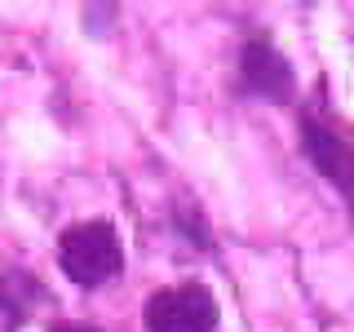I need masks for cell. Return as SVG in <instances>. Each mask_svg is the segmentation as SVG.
<instances>
[{
	"label": "cell",
	"mask_w": 354,
	"mask_h": 332,
	"mask_svg": "<svg viewBox=\"0 0 354 332\" xmlns=\"http://www.w3.org/2000/svg\"><path fill=\"white\" fill-rule=\"evenodd\" d=\"M301 147L310 155V164H315L341 195H354V147L341 133H332L324 120L306 116L301 120Z\"/></svg>",
	"instance_id": "obj_3"
},
{
	"label": "cell",
	"mask_w": 354,
	"mask_h": 332,
	"mask_svg": "<svg viewBox=\"0 0 354 332\" xmlns=\"http://www.w3.org/2000/svg\"><path fill=\"white\" fill-rule=\"evenodd\" d=\"M49 332H97V328H84V324H53Z\"/></svg>",
	"instance_id": "obj_6"
},
{
	"label": "cell",
	"mask_w": 354,
	"mask_h": 332,
	"mask_svg": "<svg viewBox=\"0 0 354 332\" xmlns=\"http://www.w3.org/2000/svg\"><path fill=\"white\" fill-rule=\"evenodd\" d=\"M147 328L151 332H213L217 328V302L204 284L160 288L147 302Z\"/></svg>",
	"instance_id": "obj_2"
},
{
	"label": "cell",
	"mask_w": 354,
	"mask_h": 332,
	"mask_svg": "<svg viewBox=\"0 0 354 332\" xmlns=\"http://www.w3.org/2000/svg\"><path fill=\"white\" fill-rule=\"evenodd\" d=\"M58 261L62 275L80 288H97L106 279H115L124 266V248L111 221H80V226L62 230L58 239Z\"/></svg>",
	"instance_id": "obj_1"
},
{
	"label": "cell",
	"mask_w": 354,
	"mask_h": 332,
	"mask_svg": "<svg viewBox=\"0 0 354 332\" xmlns=\"http://www.w3.org/2000/svg\"><path fill=\"white\" fill-rule=\"evenodd\" d=\"M31 297H40V284L36 279H27L22 270H5V275H0V310H5L9 319L27 315Z\"/></svg>",
	"instance_id": "obj_5"
},
{
	"label": "cell",
	"mask_w": 354,
	"mask_h": 332,
	"mask_svg": "<svg viewBox=\"0 0 354 332\" xmlns=\"http://www.w3.org/2000/svg\"><path fill=\"white\" fill-rule=\"evenodd\" d=\"M239 71H243V84H248V93L266 98V102H288L292 98V66L283 62V53L274 49L270 40H248L239 53Z\"/></svg>",
	"instance_id": "obj_4"
}]
</instances>
